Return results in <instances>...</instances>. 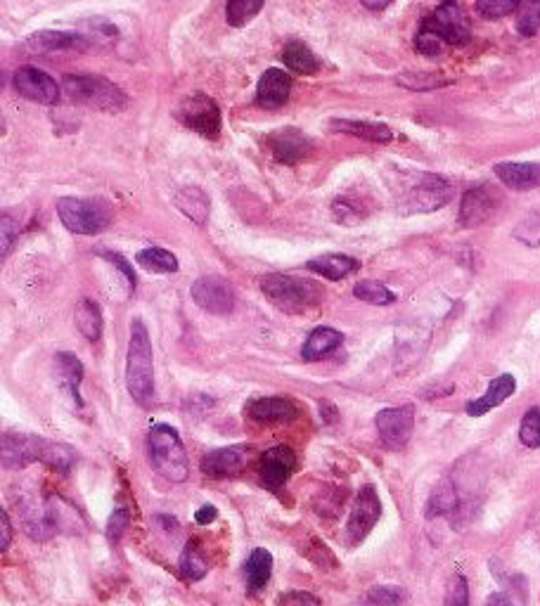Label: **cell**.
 I'll use <instances>...</instances> for the list:
<instances>
[{"label": "cell", "instance_id": "2", "mask_svg": "<svg viewBox=\"0 0 540 606\" xmlns=\"http://www.w3.org/2000/svg\"><path fill=\"white\" fill-rule=\"evenodd\" d=\"M126 386L131 398L138 405H152L154 401V358L152 339L147 325L140 318L131 325V341L126 353Z\"/></svg>", "mask_w": 540, "mask_h": 606}, {"label": "cell", "instance_id": "14", "mask_svg": "<svg viewBox=\"0 0 540 606\" xmlns=\"http://www.w3.org/2000/svg\"><path fill=\"white\" fill-rule=\"evenodd\" d=\"M268 150L273 152V157L280 161V164L294 166L299 161H304L308 154L313 150V140L308 138L304 131L299 128H280V131H273L266 138Z\"/></svg>", "mask_w": 540, "mask_h": 606}, {"label": "cell", "instance_id": "33", "mask_svg": "<svg viewBox=\"0 0 540 606\" xmlns=\"http://www.w3.org/2000/svg\"><path fill=\"white\" fill-rule=\"evenodd\" d=\"M353 296L358 301L370 303V306H391L396 301V294L387 285L377 280H363L353 287Z\"/></svg>", "mask_w": 540, "mask_h": 606}, {"label": "cell", "instance_id": "1", "mask_svg": "<svg viewBox=\"0 0 540 606\" xmlns=\"http://www.w3.org/2000/svg\"><path fill=\"white\" fill-rule=\"evenodd\" d=\"M31 462H43L55 472H69L76 462V450L67 443H55L48 438L31 434H5L3 436V467L19 469Z\"/></svg>", "mask_w": 540, "mask_h": 606}, {"label": "cell", "instance_id": "28", "mask_svg": "<svg viewBox=\"0 0 540 606\" xmlns=\"http://www.w3.org/2000/svg\"><path fill=\"white\" fill-rule=\"evenodd\" d=\"M74 322H76V330L81 332L83 339L98 341L102 337V327H105V320H102V308L98 306V301L81 299L79 303H76Z\"/></svg>", "mask_w": 540, "mask_h": 606}, {"label": "cell", "instance_id": "19", "mask_svg": "<svg viewBox=\"0 0 540 606\" xmlns=\"http://www.w3.org/2000/svg\"><path fill=\"white\" fill-rule=\"evenodd\" d=\"M247 415L259 424H289L299 417V408L287 398L268 396L249 403Z\"/></svg>", "mask_w": 540, "mask_h": 606}, {"label": "cell", "instance_id": "44", "mask_svg": "<svg viewBox=\"0 0 540 606\" xmlns=\"http://www.w3.org/2000/svg\"><path fill=\"white\" fill-rule=\"evenodd\" d=\"M275 606H323V604H320V599L315 597L313 592L289 590V592H282V595L278 597V602H275Z\"/></svg>", "mask_w": 540, "mask_h": 606}, {"label": "cell", "instance_id": "9", "mask_svg": "<svg viewBox=\"0 0 540 606\" xmlns=\"http://www.w3.org/2000/svg\"><path fill=\"white\" fill-rule=\"evenodd\" d=\"M176 116L180 124H185L190 131H195L202 138L216 140L221 135V109L209 95L192 93L180 102L176 109Z\"/></svg>", "mask_w": 540, "mask_h": 606}, {"label": "cell", "instance_id": "11", "mask_svg": "<svg viewBox=\"0 0 540 606\" xmlns=\"http://www.w3.org/2000/svg\"><path fill=\"white\" fill-rule=\"evenodd\" d=\"M379 517H382V500L375 491V486L365 483L356 495V502H353L349 524H346V538H349L351 545H360L365 538H368L372 528L377 526Z\"/></svg>", "mask_w": 540, "mask_h": 606}, {"label": "cell", "instance_id": "52", "mask_svg": "<svg viewBox=\"0 0 540 606\" xmlns=\"http://www.w3.org/2000/svg\"><path fill=\"white\" fill-rule=\"evenodd\" d=\"M318 405H320V412H323V415H325V422H327V424H330V422H332V419H339V415H337V410H332V405H330V403L320 401Z\"/></svg>", "mask_w": 540, "mask_h": 606}, {"label": "cell", "instance_id": "40", "mask_svg": "<svg viewBox=\"0 0 540 606\" xmlns=\"http://www.w3.org/2000/svg\"><path fill=\"white\" fill-rule=\"evenodd\" d=\"M398 83L413 90H432L446 86L448 79H441L439 74H403L398 76Z\"/></svg>", "mask_w": 540, "mask_h": 606}, {"label": "cell", "instance_id": "45", "mask_svg": "<svg viewBox=\"0 0 540 606\" xmlns=\"http://www.w3.org/2000/svg\"><path fill=\"white\" fill-rule=\"evenodd\" d=\"M102 259L112 263V266L117 268L121 275H124V280L128 282V289H135V270L131 268V263H128L124 256L117 254V251H102Z\"/></svg>", "mask_w": 540, "mask_h": 606}, {"label": "cell", "instance_id": "39", "mask_svg": "<svg viewBox=\"0 0 540 606\" xmlns=\"http://www.w3.org/2000/svg\"><path fill=\"white\" fill-rule=\"evenodd\" d=\"M455 507V495H453V488L443 486L436 491L432 498H429V505H427V519H434V517H441V514H448L450 509Z\"/></svg>", "mask_w": 540, "mask_h": 606}, {"label": "cell", "instance_id": "23", "mask_svg": "<svg viewBox=\"0 0 540 606\" xmlns=\"http://www.w3.org/2000/svg\"><path fill=\"white\" fill-rule=\"evenodd\" d=\"M344 344V334L334 327H315V330L308 334V339L301 346V358L306 363H318V360L330 358L334 351H339Z\"/></svg>", "mask_w": 540, "mask_h": 606}, {"label": "cell", "instance_id": "3", "mask_svg": "<svg viewBox=\"0 0 540 606\" xmlns=\"http://www.w3.org/2000/svg\"><path fill=\"white\" fill-rule=\"evenodd\" d=\"M261 292L275 308L289 315L311 311L323 301L325 289L308 277H294L285 273H268L261 277Z\"/></svg>", "mask_w": 540, "mask_h": 606}, {"label": "cell", "instance_id": "46", "mask_svg": "<svg viewBox=\"0 0 540 606\" xmlns=\"http://www.w3.org/2000/svg\"><path fill=\"white\" fill-rule=\"evenodd\" d=\"M332 214H334V221H339V223H356V221H360V216H358V211L353 209V204H346L344 199H337V202L332 204Z\"/></svg>", "mask_w": 540, "mask_h": 606}, {"label": "cell", "instance_id": "41", "mask_svg": "<svg viewBox=\"0 0 540 606\" xmlns=\"http://www.w3.org/2000/svg\"><path fill=\"white\" fill-rule=\"evenodd\" d=\"M128 524H131V514H128V509L117 507L107 521V538L117 545L128 531Z\"/></svg>", "mask_w": 540, "mask_h": 606}, {"label": "cell", "instance_id": "48", "mask_svg": "<svg viewBox=\"0 0 540 606\" xmlns=\"http://www.w3.org/2000/svg\"><path fill=\"white\" fill-rule=\"evenodd\" d=\"M12 545V521L5 509H0V550L8 552Z\"/></svg>", "mask_w": 540, "mask_h": 606}, {"label": "cell", "instance_id": "22", "mask_svg": "<svg viewBox=\"0 0 540 606\" xmlns=\"http://www.w3.org/2000/svg\"><path fill=\"white\" fill-rule=\"evenodd\" d=\"M517 391V379H514L510 372H505V375H498L493 379L491 384H488V389L484 396H479L477 401H469L465 405L467 415L469 417H484L488 412L500 408L507 398L512 396V393Z\"/></svg>", "mask_w": 540, "mask_h": 606}, {"label": "cell", "instance_id": "21", "mask_svg": "<svg viewBox=\"0 0 540 606\" xmlns=\"http://www.w3.org/2000/svg\"><path fill=\"white\" fill-rule=\"evenodd\" d=\"M493 171L500 178V183L507 185L510 190L526 192L540 188V164H531V161H500V164H495Z\"/></svg>", "mask_w": 540, "mask_h": 606}, {"label": "cell", "instance_id": "27", "mask_svg": "<svg viewBox=\"0 0 540 606\" xmlns=\"http://www.w3.org/2000/svg\"><path fill=\"white\" fill-rule=\"evenodd\" d=\"M306 268L315 275H323L327 280H344L356 273L360 268V263L353 259V256L346 254H323L318 259H311L306 263Z\"/></svg>", "mask_w": 540, "mask_h": 606}, {"label": "cell", "instance_id": "51", "mask_svg": "<svg viewBox=\"0 0 540 606\" xmlns=\"http://www.w3.org/2000/svg\"><path fill=\"white\" fill-rule=\"evenodd\" d=\"M360 3H363L365 8H368V10H375V12H379V10L389 8V5L394 3V0H360Z\"/></svg>", "mask_w": 540, "mask_h": 606}, {"label": "cell", "instance_id": "8", "mask_svg": "<svg viewBox=\"0 0 540 606\" xmlns=\"http://www.w3.org/2000/svg\"><path fill=\"white\" fill-rule=\"evenodd\" d=\"M422 29L432 31L446 45H465L472 38V27L458 0H443L439 8L424 19Z\"/></svg>", "mask_w": 540, "mask_h": 606}, {"label": "cell", "instance_id": "15", "mask_svg": "<svg viewBox=\"0 0 540 606\" xmlns=\"http://www.w3.org/2000/svg\"><path fill=\"white\" fill-rule=\"evenodd\" d=\"M294 469H297V455L289 446L268 448L259 460V476L263 486L270 488V491H278V488L285 486Z\"/></svg>", "mask_w": 540, "mask_h": 606}, {"label": "cell", "instance_id": "31", "mask_svg": "<svg viewBox=\"0 0 540 606\" xmlns=\"http://www.w3.org/2000/svg\"><path fill=\"white\" fill-rule=\"evenodd\" d=\"M207 571H209L207 557H204L202 550H199L197 540H188V545H185L183 552H180V573H183V578H188L190 583H197V580L207 576Z\"/></svg>", "mask_w": 540, "mask_h": 606}, {"label": "cell", "instance_id": "50", "mask_svg": "<svg viewBox=\"0 0 540 606\" xmlns=\"http://www.w3.org/2000/svg\"><path fill=\"white\" fill-rule=\"evenodd\" d=\"M486 606H514L512 599L503 595V592H493V595H488Z\"/></svg>", "mask_w": 540, "mask_h": 606}, {"label": "cell", "instance_id": "29", "mask_svg": "<svg viewBox=\"0 0 540 606\" xmlns=\"http://www.w3.org/2000/svg\"><path fill=\"white\" fill-rule=\"evenodd\" d=\"M282 62H285V67L289 69V72H294L299 76H311L318 72V67H320L318 57L313 55V50L301 41H292L285 45V50H282Z\"/></svg>", "mask_w": 540, "mask_h": 606}, {"label": "cell", "instance_id": "25", "mask_svg": "<svg viewBox=\"0 0 540 606\" xmlns=\"http://www.w3.org/2000/svg\"><path fill=\"white\" fill-rule=\"evenodd\" d=\"M55 370H57V379H60V386L69 393L72 403L76 408H83V398L79 393V386L83 382V365L81 360L74 356V353H57L55 356Z\"/></svg>", "mask_w": 540, "mask_h": 606}, {"label": "cell", "instance_id": "30", "mask_svg": "<svg viewBox=\"0 0 540 606\" xmlns=\"http://www.w3.org/2000/svg\"><path fill=\"white\" fill-rule=\"evenodd\" d=\"M176 206L180 209V214H185L190 218V221H195L197 225L207 223L211 202H209L207 192H204V190L183 188L176 195Z\"/></svg>", "mask_w": 540, "mask_h": 606}, {"label": "cell", "instance_id": "38", "mask_svg": "<svg viewBox=\"0 0 540 606\" xmlns=\"http://www.w3.org/2000/svg\"><path fill=\"white\" fill-rule=\"evenodd\" d=\"M519 8V0H477V10L486 19H503Z\"/></svg>", "mask_w": 540, "mask_h": 606}, {"label": "cell", "instance_id": "24", "mask_svg": "<svg viewBox=\"0 0 540 606\" xmlns=\"http://www.w3.org/2000/svg\"><path fill=\"white\" fill-rule=\"evenodd\" d=\"M330 131L334 133H344V135H353V138L368 140V143H379L387 145L394 140V131L384 124H375V121H353V119H332Z\"/></svg>", "mask_w": 540, "mask_h": 606}, {"label": "cell", "instance_id": "43", "mask_svg": "<svg viewBox=\"0 0 540 606\" xmlns=\"http://www.w3.org/2000/svg\"><path fill=\"white\" fill-rule=\"evenodd\" d=\"M446 606H469V585L465 576H455L450 580Z\"/></svg>", "mask_w": 540, "mask_h": 606}, {"label": "cell", "instance_id": "4", "mask_svg": "<svg viewBox=\"0 0 540 606\" xmlns=\"http://www.w3.org/2000/svg\"><path fill=\"white\" fill-rule=\"evenodd\" d=\"M453 199V185L439 173H413L396 192L401 214H432Z\"/></svg>", "mask_w": 540, "mask_h": 606}, {"label": "cell", "instance_id": "42", "mask_svg": "<svg viewBox=\"0 0 540 606\" xmlns=\"http://www.w3.org/2000/svg\"><path fill=\"white\" fill-rule=\"evenodd\" d=\"M415 48H417V53H420V55L436 57V55L443 53L446 43H443L436 34H432V31L420 29V34H417V38H415Z\"/></svg>", "mask_w": 540, "mask_h": 606}, {"label": "cell", "instance_id": "35", "mask_svg": "<svg viewBox=\"0 0 540 606\" xmlns=\"http://www.w3.org/2000/svg\"><path fill=\"white\" fill-rule=\"evenodd\" d=\"M540 29V0H519L517 31L522 36H533Z\"/></svg>", "mask_w": 540, "mask_h": 606}, {"label": "cell", "instance_id": "36", "mask_svg": "<svg viewBox=\"0 0 540 606\" xmlns=\"http://www.w3.org/2000/svg\"><path fill=\"white\" fill-rule=\"evenodd\" d=\"M408 602V592L396 585H377L365 595L368 606H405Z\"/></svg>", "mask_w": 540, "mask_h": 606}, {"label": "cell", "instance_id": "20", "mask_svg": "<svg viewBox=\"0 0 540 606\" xmlns=\"http://www.w3.org/2000/svg\"><path fill=\"white\" fill-rule=\"evenodd\" d=\"M292 93V76L282 69H266L261 76L259 88H256V102L263 109H280L289 100Z\"/></svg>", "mask_w": 540, "mask_h": 606}, {"label": "cell", "instance_id": "26", "mask_svg": "<svg viewBox=\"0 0 540 606\" xmlns=\"http://www.w3.org/2000/svg\"><path fill=\"white\" fill-rule=\"evenodd\" d=\"M270 573H273V554L266 547H259L249 554V559L244 562V580H247V592L256 595L268 585Z\"/></svg>", "mask_w": 540, "mask_h": 606}, {"label": "cell", "instance_id": "49", "mask_svg": "<svg viewBox=\"0 0 540 606\" xmlns=\"http://www.w3.org/2000/svg\"><path fill=\"white\" fill-rule=\"evenodd\" d=\"M216 517H218V509L214 505H204L195 512V521L199 526L211 524V521H216Z\"/></svg>", "mask_w": 540, "mask_h": 606}, {"label": "cell", "instance_id": "32", "mask_svg": "<svg viewBox=\"0 0 540 606\" xmlns=\"http://www.w3.org/2000/svg\"><path fill=\"white\" fill-rule=\"evenodd\" d=\"M135 261H138L140 268L150 270V273H176L178 270V259L171 254V251H166L162 247H150L138 251V256H135Z\"/></svg>", "mask_w": 540, "mask_h": 606}, {"label": "cell", "instance_id": "47", "mask_svg": "<svg viewBox=\"0 0 540 606\" xmlns=\"http://www.w3.org/2000/svg\"><path fill=\"white\" fill-rule=\"evenodd\" d=\"M17 223L12 221L10 214H3V259L10 254L12 242L17 240Z\"/></svg>", "mask_w": 540, "mask_h": 606}, {"label": "cell", "instance_id": "34", "mask_svg": "<svg viewBox=\"0 0 540 606\" xmlns=\"http://www.w3.org/2000/svg\"><path fill=\"white\" fill-rule=\"evenodd\" d=\"M266 5V0H225V19L230 27H244Z\"/></svg>", "mask_w": 540, "mask_h": 606}, {"label": "cell", "instance_id": "5", "mask_svg": "<svg viewBox=\"0 0 540 606\" xmlns=\"http://www.w3.org/2000/svg\"><path fill=\"white\" fill-rule=\"evenodd\" d=\"M147 450H150L152 469L162 479L171 483H183L188 479V453L171 424H154L147 434Z\"/></svg>", "mask_w": 540, "mask_h": 606}, {"label": "cell", "instance_id": "12", "mask_svg": "<svg viewBox=\"0 0 540 606\" xmlns=\"http://www.w3.org/2000/svg\"><path fill=\"white\" fill-rule=\"evenodd\" d=\"M377 434L389 450H401L408 446L415 427V408L401 405V408H384L375 415Z\"/></svg>", "mask_w": 540, "mask_h": 606}, {"label": "cell", "instance_id": "18", "mask_svg": "<svg viewBox=\"0 0 540 606\" xmlns=\"http://www.w3.org/2000/svg\"><path fill=\"white\" fill-rule=\"evenodd\" d=\"M27 48L41 55L76 53V50L88 48V38L69 34V31H36L27 38Z\"/></svg>", "mask_w": 540, "mask_h": 606}, {"label": "cell", "instance_id": "10", "mask_svg": "<svg viewBox=\"0 0 540 606\" xmlns=\"http://www.w3.org/2000/svg\"><path fill=\"white\" fill-rule=\"evenodd\" d=\"M192 301L197 303L202 311H207L211 315H228L235 311V289L228 280L218 275H202L197 277L195 285L190 289Z\"/></svg>", "mask_w": 540, "mask_h": 606}, {"label": "cell", "instance_id": "6", "mask_svg": "<svg viewBox=\"0 0 540 606\" xmlns=\"http://www.w3.org/2000/svg\"><path fill=\"white\" fill-rule=\"evenodd\" d=\"M64 90L69 100L88 109H100V112H119L128 105L124 90L114 86L109 79L93 74H76L64 76Z\"/></svg>", "mask_w": 540, "mask_h": 606}, {"label": "cell", "instance_id": "7", "mask_svg": "<svg viewBox=\"0 0 540 606\" xmlns=\"http://www.w3.org/2000/svg\"><path fill=\"white\" fill-rule=\"evenodd\" d=\"M57 216L74 235H100L112 223V206L102 199L62 197L57 202Z\"/></svg>", "mask_w": 540, "mask_h": 606}, {"label": "cell", "instance_id": "16", "mask_svg": "<svg viewBox=\"0 0 540 606\" xmlns=\"http://www.w3.org/2000/svg\"><path fill=\"white\" fill-rule=\"evenodd\" d=\"M498 209V195L488 185H479L465 192L460 204V225L462 228H479Z\"/></svg>", "mask_w": 540, "mask_h": 606}, {"label": "cell", "instance_id": "37", "mask_svg": "<svg viewBox=\"0 0 540 606\" xmlns=\"http://www.w3.org/2000/svg\"><path fill=\"white\" fill-rule=\"evenodd\" d=\"M519 441L524 443L526 448H540V408L533 405L524 412L522 424H519Z\"/></svg>", "mask_w": 540, "mask_h": 606}, {"label": "cell", "instance_id": "17", "mask_svg": "<svg viewBox=\"0 0 540 606\" xmlns=\"http://www.w3.org/2000/svg\"><path fill=\"white\" fill-rule=\"evenodd\" d=\"M244 462H247V448L235 443V446L209 450V453L202 457L199 467H202V472L207 474L209 479H233V476L242 474Z\"/></svg>", "mask_w": 540, "mask_h": 606}, {"label": "cell", "instance_id": "13", "mask_svg": "<svg viewBox=\"0 0 540 606\" xmlns=\"http://www.w3.org/2000/svg\"><path fill=\"white\" fill-rule=\"evenodd\" d=\"M12 86L24 100L36 102V105H55L60 100V86L50 74H45L38 67H19L12 74Z\"/></svg>", "mask_w": 540, "mask_h": 606}]
</instances>
